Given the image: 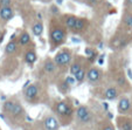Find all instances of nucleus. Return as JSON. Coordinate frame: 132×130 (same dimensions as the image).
Returning a JSON list of instances; mask_svg holds the SVG:
<instances>
[{
  "mask_svg": "<svg viewBox=\"0 0 132 130\" xmlns=\"http://www.w3.org/2000/svg\"><path fill=\"white\" fill-rule=\"evenodd\" d=\"M49 38H50V42L53 43V47H59L65 40V30L60 26L53 27L50 29Z\"/></svg>",
  "mask_w": 132,
  "mask_h": 130,
  "instance_id": "6",
  "label": "nucleus"
},
{
  "mask_svg": "<svg viewBox=\"0 0 132 130\" xmlns=\"http://www.w3.org/2000/svg\"><path fill=\"white\" fill-rule=\"evenodd\" d=\"M57 70V66L55 65L54 60L53 59H46L45 62H43V72L47 74V75H54Z\"/></svg>",
  "mask_w": 132,
  "mask_h": 130,
  "instance_id": "12",
  "label": "nucleus"
},
{
  "mask_svg": "<svg viewBox=\"0 0 132 130\" xmlns=\"http://www.w3.org/2000/svg\"><path fill=\"white\" fill-rule=\"evenodd\" d=\"M52 113L57 118L60 125L67 127L74 122L75 116V105L70 98L55 101L52 104Z\"/></svg>",
  "mask_w": 132,
  "mask_h": 130,
  "instance_id": "2",
  "label": "nucleus"
},
{
  "mask_svg": "<svg viewBox=\"0 0 132 130\" xmlns=\"http://www.w3.org/2000/svg\"><path fill=\"white\" fill-rule=\"evenodd\" d=\"M30 41H32V39H30L29 33L22 32L20 34V36H19V41H18V43H19L21 47H26V46H28L30 43Z\"/></svg>",
  "mask_w": 132,
  "mask_h": 130,
  "instance_id": "19",
  "label": "nucleus"
},
{
  "mask_svg": "<svg viewBox=\"0 0 132 130\" xmlns=\"http://www.w3.org/2000/svg\"><path fill=\"white\" fill-rule=\"evenodd\" d=\"M104 59H105V55L104 54L100 55V56H98V60H97L98 65H103V63H104Z\"/></svg>",
  "mask_w": 132,
  "mask_h": 130,
  "instance_id": "29",
  "label": "nucleus"
},
{
  "mask_svg": "<svg viewBox=\"0 0 132 130\" xmlns=\"http://www.w3.org/2000/svg\"><path fill=\"white\" fill-rule=\"evenodd\" d=\"M23 59H25V62L29 66H33L37 60V55L36 52L34 49H28L26 50L25 55H23Z\"/></svg>",
  "mask_w": 132,
  "mask_h": 130,
  "instance_id": "14",
  "label": "nucleus"
},
{
  "mask_svg": "<svg viewBox=\"0 0 132 130\" xmlns=\"http://www.w3.org/2000/svg\"><path fill=\"white\" fill-rule=\"evenodd\" d=\"M87 1H88V4H89L90 6H96L100 0H87Z\"/></svg>",
  "mask_w": 132,
  "mask_h": 130,
  "instance_id": "30",
  "label": "nucleus"
},
{
  "mask_svg": "<svg viewBox=\"0 0 132 130\" xmlns=\"http://www.w3.org/2000/svg\"><path fill=\"white\" fill-rule=\"evenodd\" d=\"M119 96H120V90L116 86L106 87L104 89V91L102 93L103 100H106V101H116L119 98Z\"/></svg>",
  "mask_w": 132,
  "mask_h": 130,
  "instance_id": "10",
  "label": "nucleus"
},
{
  "mask_svg": "<svg viewBox=\"0 0 132 130\" xmlns=\"http://www.w3.org/2000/svg\"><path fill=\"white\" fill-rule=\"evenodd\" d=\"M56 3H57V5H61L63 3V0H56Z\"/></svg>",
  "mask_w": 132,
  "mask_h": 130,
  "instance_id": "36",
  "label": "nucleus"
},
{
  "mask_svg": "<svg viewBox=\"0 0 132 130\" xmlns=\"http://www.w3.org/2000/svg\"><path fill=\"white\" fill-rule=\"evenodd\" d=\"M97 130H117L115 123L109 118H105L100 122H97Z\"/></svg>",
  "mask_w": 132,
  "mask_h": 130,
  "instance_id": "13",
  "label": "nucleus"
},
{
  "mask_svg": "<svg viewBox=\"0 0 132 130\" xmlns=\"http://www.w3.org/2000/svg\"><path fill=\"white\" fill-rule=\"evenodd\" d=\"M32 32H33V34H34L35 36H40V35H42V33H43V24L41 22V21L35 22L34 25H33V27H32Z\"/></svg>",
  "mask_w": 132,
  "mask_h": 130,
  "instance_id": "24",
  "label": "nucleus"
},
{
  "mask_svg": "<svg viewBox=\"0 0 132 130\" xmlns=\"http://www.w3.org/2000/svg\"><path fill=\"white\" fill-rule=\"evenodd\" d=\"M14 15V12L11 7H0V19H3L4 21L11 20Z\"/></svg>",
  "mask_w": 132,
  "mask_h": 130,
  "instance_id": "17",
  "label": "nucleus"
},
{
  "mask_svg": "<svg viewBox=\"0 0 132 130\" xmlns=\"http://www.w3.org/2000/svg\"><path fill=\"white\" fill-rule=\"evenodd\" d=\"M124 24L129 28H132V14H126L124 17Z\"/></svg>",
  "mask_w": 132,
  "mask_h": 130,
  "instance_id": "26",
  "label": "nucleus"
},
{
  "mask_svg": "<svg viewBox=\"0 0 132 130\" xmlns=\"http://www.w3.org/2000/svg\"><path fill=\"white\" fill-rule=\"evenodd\" d=\"M82 62H81L80 60H75L74 62L71 61V63H70V66H69V72H70V75H72L74 76L76 73L78 72V70L82 68Z\"/></svg>",
  "mask_w": 132,
  "mask_h": 130,
  "instance_id": "22",
  "label": "nucleus"
},
{
  "mask_svg": "<svg viewBox=\"0 0 132 130\" xmlns=\"http://www.w3.org/2000/svg\"><path fill=\"white\" fill-rule=\"evenodd\" d=\"M78 1H81V0H78Z\"/></svg>",
  "mask_w": 132,
  "mask_h": 130,
  "instance_id": "39",
  "label": "nucleus"
},
{
  "mask_svg": "<svg viewBox=\"0 0 132 130\" xmlns=\"http://www.w3.org/2000/svg\"><path fill=\"white\" fill-rule=\"evenodd\" d=\"M18 49V42L14 40H10V42L7 43V46L5 47V53L6 54H14Z\"/></svg>",
  "mask_w": 132,
  "mask_h": 130,
  "instance_id": "23",
  "label": "nucleus"
},
{
  "mask_svg": "<svg viewBox=\"0 0 132 130\" xmlns=\"http://www.w3.org/2000/svg\"><path fill=\"white\" fill-rule=\"evenodd\" d=\"M87 70H88V68L85 67L84 65H83V66H82V68H81V69L78 70V72L74 75L75 81H76L77 83H82L83 81L85 80V75H87Z\"/></svg>",
  "mask_w": 132,
  "mask_h": 130,
  "instance_id": "20",
  "label": "nucleus"
},
{
  "mask_svg": "<svg viewBox=\"0 0 132 130\" xmlns=\"http://www.w3.org/2000/svg\"><path fill=\"white\" fill-rule=\"evenodd\" d=\"M42 87L40 83H29L26 88H23V98L29 104H39L42 102Z\"/></svg>",
  "mask_w": 132,
  "mask_h": 130,
  "instance_id": "4",
  "label": "nucleus"
},
{
  "mask_svg": "<svg viewBox=\"0 0 132 130\" xmlns=\"http://www.w3.org/2000/svg\"><path fill=\"white\" fill-rule=\"evenodd\" d=\"M125 5L129 6V7H132V0H125Z\"/></svg>",
  "mask_w": 132,
  "mask_h": 130,
  "instance_id": "31",
  "label": "nucleus"
},
{
  "mask_svg": "<svg viewBox=\"0 0 132 130\" xmlns=\"http://www.w3.org/2000/svg\"><path fill=\"white\" fill-rule=\"evenodd\" d=\"M85 78H87L88 82L90 85H97V83L101 82V80L103 78V72L98 67H90L87 70Z\"/></svg>",
  "mask_w": 132,
  "mask_h": 130,
  "instance_id": "8",
  "label": "nucleus"
},
{
  "mask_svg": "<svg viewBox=\"0 0 132 130\" xmlns=\"http://www.w3.org/2000/svg\"><path fill=\"white\" fill-rule=\"evenodd\" d=\"M115 125L118 130H132V116L118 115L115 120Z\"/></svg>",
  "mask_w": 132,
  "mask_h": 130,
  "instance_id": "9",
  "label": "nucleus"
},
{
  "mask_svg": "<svg viewBox=\"0 0 132 130\" xmlns=\"http://www.w3.org/2000/svg\"><path fill=\"white\" fill-rule=\"evenodd\" d=\"M4 38H5V34H4V33H3V34L0 35V43H1V42H3V41H4Z\"/></svg>",
  "mask_w": 132,
  "mask_h": 130,
  "instance_id": "32",
  "label": "nucleus"
},
{
  "mask_svg": "<svg viewBox=\"0 0 132 130\" xmlns=\"http://www.w3.org/2000/svg\"><path fill=\"white\" fill-rule=\"evenodd\" d=\"M12 0H0V7H10Z\"/></svg>",
  "mask_w": 132,
  "mask_h": 130,
  "instance_id": "27",
  "label": "nucleus"
},
{
  "mask_svg": "<svg viewBox=\"0 0 132 130\" xmlns=\"http://www.w3.org/2000/svg\"><path fill=\"white\" fill-rule=\"evenodd\" d=\"M88 20L87 19H83V18H77V20H76V24H75L74 28H72L71 32L74 33H80V32H83L85 28L88 27Z\"/></svg>",
  "mask_w": 132,
  "mask_h": 130,
  "instance_id": "15",
  "label": "nucleus"
},
{
  "mask_svg": "<svg viewBox=\"0 0 132 130\" xmlns=\"http://www.w3.org/2000/svg\"><path fill=\"white\" fill-rule=\"evenodd\" d=\"M42 125L45 130H59L60 129V123L57 118L54 115H46L42 120Z\"/></svg>",
  "mask_w": 132,
  "mask_h": 130,
  "instance_id": "11",
  "label": "nucleus"
},
{
  "mask_svg": "<svg viewBox=\"0 0 132 130\" xmlns=\"http://www.w3.org/2000/svg\"><path fill=\"white\" fill-rule=\"evenodd\" d=\"M77 128H89L96 123V116L95 113L90 109L89 105L87 104H80L75 107V116L74 122Z\"/></svg>",
  "mask_w": 132,
  "mask_h": 130,
  "instance_id": "3",
  "label": "nucleus"
},
{
  "mask_svg": "<svg viewBox=\"0 0 132 130\" xmlns=\"http://www.w3.org/2000/svg\"><path fill=\"white\" fill-rule=\"evenodd\" d=\"M127 74H129V76H130V79H132V73H131V70H127Z\"/></svg>",
  "mask_w": 132,
  "mask_h": 130,
  "instance_id": "35",
  "label": "nucleus"
},
{
  "mask_svg": "<svg viewBox=\"0 0 132 130\" xmlns=\"http://www.w3.org/2000/svg\"><path fill=\"white\" fill-rule=\"evenodd\" d=\"M0 117L13 129L20 128L25 124L26 110L18 98H7L1 105Z\"/></svg>",
  "mask_w": 132,
  "mask_h": 130,
  "instance_id": "1",
  "label": "nucleus"
},
{
  "mask_svg": "<svg viewBox=\"0 0 132 130\" xmlns=\"http://www.w3.org/2000/svg\"><path fill=\"white\" fill-rule=\"evenodd\" d=\"M116 82H117V87L120 88V89H126L129 87V82H127L126 78H125L123 74L118 75V78L116 79Z\"/></svg>",
  "mask_w": 132,
  "mask_h": 130,
  "instance_id": "25",
  "label": "nucleus"
},
{
  "mask_svg": "<svg viewBox=\"0 0 132 130\" xmlns=\"http://www.w3.org/2000/svg\"><path fill=\"white\" fill-rule=\"evenodd\" d=\"M94 52H95V49H94V48H90V47H88L84 49V53H85V56H87V58H89Z\"/></svg>",
  "mask_w": 132,
  "mask_h": 130,
  "instance_id": "28",
  "label": "nucleus"
},
{
  "mask_svg": "<svg viewBox=\"0 0 132 130\" xmlns=\"http://www.w3.org/2000/svg\"><path fill=\"white\" fill-rule=\"evenodd\" d=\"M15 36H16V35H15V34H13L12 36H11V40H14V39H15Z\"/></svg>",
  "mask_w": 132,
  "mask_h": 130,
  "instance_id": "37",
  "label": "nucleus"
},
{
  "mask_svg": "<svg viewBox=\"0 0 132 130\" xmlns=\"http://www.w3.org/2000/svg\"><path fill=\"white\" fill-rule=\"evenodd\" d=\"M117 111L119 115H131L132 113V104L131 101L127 96H122L119 97L117 103Z\"/></svg>",
  "mask_w": 132,
  "mask_h": 130,
  "instance_id": "7",
  "label": "nucleus"
},
{
  "mask_svg": "<svg viewBox=\"0 0 132 130\" xmlns=\"http://www.w3.org/2000/svg\"><path fill=\"white\" fill-rule=\"evenodd\" d=\"M72 42H80V39H76V38H72L71 39Z\"/></svg>",
  "mask_w": 132,
  "mask_h": 130,
  "instance_id": "33",
  "label": "nucleus"
},
{
  "mask_svg": "<svg viewBox=\"0 0 132 130\" xmlns=\"http://www.w3.org/2000/svg\"><path fill=\"white\" fill-rule=\"evenodd\" d=\"M37 18H39L40 20H41V19H42V17H41V14H40V13H37Z\"/></svg>",
  "mask_w": 132,
  "mask_h": 130,
  "instance_id": "38",
  "label": "nucleus"
},
{
  "mask_svg": "<svg viewBox=\"0 0 132 130\" xmlns=\"http://www.w3.org/2000/svg\"><path fill=\"white\" fill-rule=\"evenodd\" d=\"M126 43H127V41L125 40V39L116 38V39H113V40H111V42H110V48H111L112 50H118V49L124 48L125 46H126Z\"/></svg>",
  "mask_w": 132,
  "mask_h": 130,
  "instance_id": "16",
  "label": "nucleus"
},
{
  "mask_svg": "<svg viewBox=\"0 0 132 130\" xmlns=\"http://www.w3.org/2000/svg\"><path fill=\"white\" fill-rule=\"evenodd\" d=\"M54 62L55 65L57 66V68H65L68 66H70L72 61V55L71 52L69 49H62V50H59L54 56Z\"/></svg>",
  "mask_w": 132,
  "mask_h": 130,
  "instance_id": "5",
  "label": "nucleus"
},
{
  "mask_svg": "<svg viewBox=\"0 0 132 130\" xmlns=\"http://www.w3.org/2000/svg\"><path fill=\"white\" fill-rule=\"evenodd\" d=\"M76 20H77V18L75 17V15L68 14L67 17L64 18V26H65V28H67V29H69V30H72L75 24H76Z\"/></svg>",
  "mask_w": 132,
  "mask_h": 130,
  "instance_id": "21",
  "label": "nucleus"
},
{
  "mask_svg": "<svg viewBox=\"0 0 132 130\" xmlns=\"http://www.w3.org/2000/svg\"><path fill=\"white\" fill-rule=\"evenodd\" d=\"M71 87L72 86H70L69 83L67 82V80H62L60 81V82L57 83V89L61 93V94H63V95H67V94H69V91L71 90Z\"/></svg>",
  "mask_w": 132,
  "mask_h": 130,
  "instance_id": "18",
  "label": "nucleus"
},
{
  "mask_svg": "<svg viewBox=\"0 0 132 130\" xmlns=\"http://www.w3.org/2000/svg\"><path fill=\"white\" fill-rule=\"evenodd\" d=\"M0 130H1V128H0Z\"/></svg>",
  "mask_w": 132,
  "mask_h": 130,
  "instance_id": "40",
  "label": "nucleus"
},
{
  "mask_svg": "<svg viewBox=\"0 0 132 130\" xmlns=\"http://www.w3.org/2000/svg\"><path fill=\"white\" fill-rule=\"evenodd\" d=\"M53 12H54V13H57L59 12V8H57V10H56V7H55V6H53Z\"/></svg>",
  "mask_w": 132,
  "mask_h": 130,
  "instance_id": "34",
  "label": "nucleus"
}]
</instances>
